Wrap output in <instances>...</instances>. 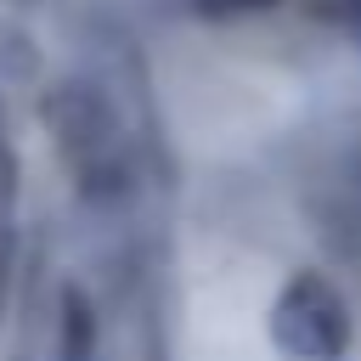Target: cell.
Segmentation results:
<instances>
[{"instance_id":"cell-2","label":"cell","mask_w":361,"mask_h":361,"mask_svg":"<svg viewBox=\"0 0 361 361\" xmlns=\"http://www.w3.org/2000/svg\"><path fill=\"white\" fill-rule=\"evenodd\" d=\"M344 17H350V34H355V45H361V0H344Z\"/></svg>"},{"instance_id":"cell-1","label":"cell","mask_w":361,"mask_h":361,"mask_svg":"<svg viewBox=\"0 0 361 361\" xmlns=\"http://www.w3.org/2000/svg\"><path fill=\"white\" fill-rule=\"evenodd\" d=\"M271 344L288 361H350V305H344V293L327 276L299 271L271 305Z\"/></svg>"}]
</instances>
